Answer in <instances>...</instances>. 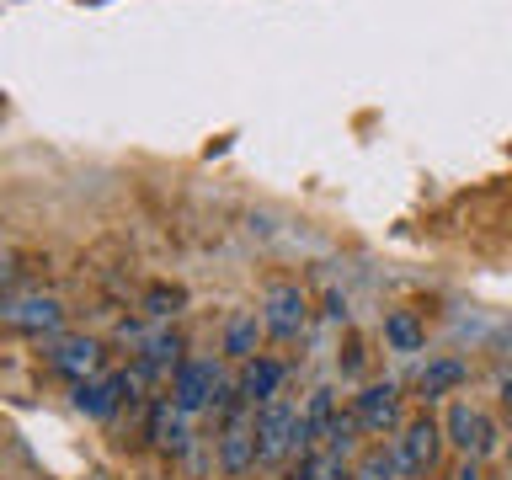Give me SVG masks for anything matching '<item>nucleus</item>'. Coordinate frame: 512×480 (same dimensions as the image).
Listing matches in <instances>:
<instances>
[{"label":"nucleus","instance_id":"f8f14e48","mask_svg":"<svg viewBox=\"0 0 512 480\" xmlns=\"http://www.w3.org/2000/svg\"><path fill=\"white\" fill-rule=\"evenodd\" d=\"M278 384H283V363H272V358H251L246 368H240V395H246L251 406L256 400H262V406L278 400Z\"/></svg>","mask_w":512,"mask_h":480},{"label":"nucleus","instance_id":"6ab92c4d","mask_svg":"<svg viewBox=\"0 0 512 480\" xmlns=\"http://www.w3.org/2000/svg\"><path fill=\"white\" fill-rule=\"evenodd\" d=\"M454 480H486V475H480V459H464L454 470Z\"/></svg>","mask_w":512,"mask_h":480},{"label":"nucleus","instance_id":"7ed1b4c3","mask_svg":"<svg viewBox=\"0 0 512 480\" xmlns=\"http://www.w3.org/2000/svg\"><path fill=\"white\" fill-rule=\"evenodd\" d=\"M262 326H267V336H278V342H294V336L310 326V299H304L299 283H272L267 288Z\"/></svg>","mask_w":512,"mask_h":480},{"label":"nucleus","instance_id":"f3484780","mask_svg":"<svg viewBox=\"0 0 512 480\" xmlns=\"http://www.w3.org/2000/svg\"><path fill=\"white\" fill-rule=\"evenodd\" d=\"M187 304V288H176V283H155L150 294H144V315L150 320H171L176 310Z\"/></svg>","mask_w":512,"mask_h":480},{"label":"nucleus","instance_id":"ddd939ff","mask_svg":"<svg viewBox=\"0 0 512 480\" xmlns=\"http://www.w3.org/2000/svg\"><path fill=\"white\" fill-rule=\"evenodd\" d=\"M267 336V326H262V310H246V315H235L230 326H224V352L230 358H240V363H251L256 358V342Z\"/></svg>","mask_w":512,"mask_h":480},{"label":"nucleus","instance_id":"f257e3e1","mask_svg":"<svg viewBox=\"0 0 512 480\" xmlns=\"http://www.w3.org/2000/svg\"><path fill=\"white\" fill-rule=\"evenodd\" d=\"M443 443H448V432L432 422V416H416V422H406V427H400V438H395V464H400V475H406V480H422L432 464H438Z\"/></svg>","mask_w":512,"mask_h":480},{"label":"nucleus","instance_id":"0eeeda50","mask_svg":"<svg viewBox=\"0 0 512 480\" xmlns=\"http://www.w3.org/2000/svg\"><path fill=\"white\" fill-rule=\"evenodd\" d=\"M219 464L230 475H246L251 464H256V411H230V422H224L219 432Z\"/></svg>","mask_w":512,"mask_h":480},{"label":"nucleus","instance_id":"4468645a","mask_svg":"<svg viewBox=\"0 0 512 480\" xmlns=\"http://www.w3.org/2000/svg\"><path fill=\"white\" fill-rule=\"evenodd\" d=\"M384 342H390V352H422L427 347V326L411 310H390L384 315Z\"/></svg>","mask_w":512,"mask_h":480},{"label":"nucleus","instance_id":"20e7f679","mask_svg":"<svg viewBox=\"0 0 512 480\" xmlns=\"http://www.w3.org/2000/svg\"><path fill=\"white\" fill-rule=\"evenodd\" d=\"M219 384H224V374H219V363H214V358H187V363L171 374V400H176V411L192 416V411L214 406Z\"/></svg>","mask_w":512,"mask_h":480},{"label":"nucleus","instance_id":"9d476101","mask_svg":"<svg viewBox=\"0 0 512 480\" xmlns=\"http://www.w3.org/2000/svg\"><path fill=\"white\" fill-rule=\"evenodd\" d=\"M139 342V374L144 379H155V374H166V368H182V336L176 331H155V336H134Z\"/></svg>","mask_w":512,"mask_h":480},{"label":"nucleus","instance_id":"f03ea898","mask_svg":"<svg viewBox=\"0 0 512 480\" xmlns=\"http://www.w3.org/2000/svg\"><path fill=\"white\" fill-rule=\"evenodd\" d=\"M299 443V411L288 400H267L256 411V464H278Z\"/></svg>","mask_w":512,"mask_h":480},{"label":"nucleus","instance_id":"412c9836","mask_svg":"<svg viewBox=\"0 0 512 480\" xmlns=\"http://www.w3.org/2000/svg\"><path fill=\"white\" fill-rule=\"evenodd\" d=\"M86 480H107V475H86Z\"/></svg>","mask_w":512,"mask_h":480},{"label":"nucleus","instance_id":"39448f33","mask_svg":"<svg viewBox=\"0 0 512 480\" xmlns=\"http://www.w3.org/2000/svg\"><path fill=\"white\" fill-rule=\"evenodd\" d=\"M443 432H448V443H454L464 459H486V454H496V443H502V432H496L491 416L475 411V406H464V400H459L454 411H448Z\"/></svg>","mask_w":512,"mask_h":480},{"label":"nucleus","instance_id":"2eb2a0df","mask_svg":"<svg viewBox=\"0 0 512 480\" xmlns=\"http://www.w3.org/2000/svg\"><path fill=\"white\" fill-rule=\"evenodd\" d=\"M459 384H464V363L459 358H432L422 368V379H416V390H422L427 400H443L448 390H459Z\"/></svg>","mask_w":512,"mask_h":480},{"label":"nucleus","instance_id":"6e6552de","mask_svg":"<svg viewBox=\"0 0 512 480\" xmlns=\"http://www.w3.org/2000/svg\"><path fill=\"white\" fill-rule=\"evenodd\" d=\"M352 411H358V422H363L368 438H390V432H400V390H395L390 379H384V384H368Z\"/></svg>","mask_w":512,"mask_h":480},{"label":"nucleus","instance_id":"423d86ee","mask_svg":"<svg viewBox=\"0 0 512 480\" xmlns=\"http://www.w3.org/2000/svg\"><path fill=\"white\" fill-rule=\"evenodd\" d=\"M48 363H54L64 379L86 384V379L102 374V342H96V336H54V347H48Z\"/></svg>","mask_w":512,"mask_h":480},{"label":"nucleus","instance_id":"dca6fc26","mask_svg":"<svg viewBox=\"0 0 512 480\" xmlns=\"http://www.w3.org/2000/svg\"><path fill=\"white\" fill-rule=\"evenodd\" d=\"M288 480H352V475H347V459H342V454H331V448H315V454L299 459V470L288 475Z\"/></svg>","mask_w":512,"mask_h":480},{"label":"nucleus","instance_id":"a211bd4d","mask_svg":"<svg viewBox=\"0 0 512 480\" xmlns=\"http://www.w3.org/2000/svg\"><path fill=\"white\" fill-rule=\"evenodd\" d=\"M400 464H395V448L384 454V448H374V454H363V464L352 470V480H395Z\"/></svg>","mask_w":512,"mask_h":480},{"label":"nucleus","instance_id":"1a4fd4ad","mask_svg":"<svg viewBox=\"0 0 512 480\" xmlns=\"http://www.w3.org/2000/svg\"><path fill=\"white\" fill-rule=\"evenodd\" d=\"M6 326L11 331H27V336H59L64 310H59V299H48V294L6 299Z\"/></svg>","mask_w":512,"mask_h":480},{"label":"nucleus","instance_id":"aec40b11","mask_svg":"<svg viewBox=\"0 0 512 480\" xmlns=\"http://www.w3.org/2000/svg\"><path fill=\"white\" fill-rule=\"evenodd\" d=\"M502 395H507V400H512V379H507V384H502Z\"/></svg>","mask_w":512,"mask_h":480},{"label":"nucleus","instance_id":"9b49d317","mask_svg":"<svg viewBox=\"0 0 512 480\" xmlns=\"http://www.w3.org/2000/svg\"><path fill=\"white\" fill-rule=\"evenodd\" d=\"M128 395V379L123 374H96V379H86V384H75V406L86 411V416H112L118 411V400Z\"/></svg>","mask_w":512,"mask_h":480}]
</instances>
